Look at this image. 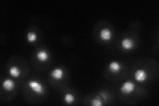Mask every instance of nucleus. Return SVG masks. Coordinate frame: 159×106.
<instances>
[{"instance_id":"nucleus-1","label":"nucleus","mask_w":159,"mask_h":106,"mask_svg":"<svg viewBox=\"0 0 159 106\" xmlns=\"http://www.w3.org/2000/svg\"><path fill=\"white\" fill-rule=\"evenodd\" d=\"M29 87L30 89L37 94H43L45 91L44 86L40 82L36 80H31L29 82Z\"/></svg>"},{"instance_id":"nucleus-2","label":"nucleus","mask_w":159,"mask_h":106,"mask_svg":"<svg viewBox=\"0 0 159 106\" xmlns=\"http://www.w3.org/2000/svg\"><path fill=\"white\" fill-rule=\"evenodd\" d=\"M135 85L133 82L131 81H127L121 87V91L125 94H129L132 93L135 90Z\"/></svg>"},{"instance_id":"nucleus-3","label":"nucleus","mask_w":159,"mask_h":106,"mask_svg":"<svg viewBox=\"0 0 159 106\" xmlns=\"http://www.w3.org/2000/svg\"><path fill=\"white\" fill-rule=\"evenodd\" d=\"M50 76L55 80H60L62 79L64 76V71L60 68H54V70L51 72Z\"/></svg>"},{"instance_id":"nucleus-4","label":"nucleus","mask_w":159,"mask_h":106,"mask_svg":"<svg viewBox=\"0 0 159 106\" xmlns=\"http://www.w3.org/2000/svg\"><path fill=\"white\" fill-rule=\"evenodd\" d=\"M147 74L144 70L139 69V70H136V72L135 73V80L139 82H144L147 80Z\"/></svg>"},{"instance_id":"nucleus-5","label":"nucleus","mask_w":159,"mask_h":106,"mask_svg":"<svg viewBox=\"0 0 159 106\" xmlns=\"http://www.w3.org/2000/svg\"><path fill=\"white\" fill-rule=\"evenodd\" d=\"M135 45L134 40L129 38H125L121 41V47L126 50H129L133 49Z\"/></svg>"},{"instance_id":"nucleus-6","label":"nucleus","mask_w":159,"mask_h":106,"mask_svg":"<svg viewBox=\"0 0 159 106\" xmlns=\"http://www.w3.org/2000/svg\"><path fill=\"white\" fill-rule=\"evenodd\" d=\"M100 37L103 40L108 41L112 38V32L109 29H103L100 33Z\"/></svg>"},{"instance_id":"nucleus-7","label":"nucleus","mask_w":159,"mask_h":106,"mask_svg":"<svg viewBox=\"0 0 159 106\" xmlns=\"http://www.w3.org/2000/svg\"><path fill=\"white\" fill-rule=\"evenodd\" d=\"M37 58L39 61L41 62H45L47 61L49 58V53L44 50H41L37 52Z\"/></svg>"},{"instance_id":"nucleus-8","label":"nucleus","mask_w":159,"mask_h":106,"mask_svg":"<svg viewBox=\"0 0 159 106\" xmlns=\"http://www.w3.org/2000/svg\"><path fill=\"white\" fill-rule=\"evenodd\" d=\"M3 88L7 91H12L15 87V83L11 79H7L3 82Z\"/></svg>"},{"instance_id":"nucleus-9","label":"nucleus","mask_w":159,"mask_h":106,"mask_svg":"<svg viewBox=\"0 0 159 106\" xmlns=\"http://www.w3.org/2000/svg\"><path fill=\"white\" fill-rule=\"evenodd\" d=\"M121 64L118 62H111L109 64V70L112 73H118L121 70Z\"/></svg>"},{"instance_id":"nucleus-10","label":"nucleus","mask_w":159,"mask_h":106,"mask_svg":"<svg viewBox=\"0 0 159 106\" xmlns=\"http://www.w3.org/2000/svg\"><path fill=\"white\" fill-rule=\"evenodd\" d=\"M9 74L14 78H17L21 74V70H19V68L15 66H12L9 68Z\"/></svg>"},{"instance_id":"nucleus-11","label":"nucleus","mask_w":159,"mask_h":106,"mask_svg":"<svg viewBox=\"0 0 159 106\" xmlns=\"http://www.w3.org/2000/svg\"><path fill=\"white\" fill-rule=\"evenodd\" d=\"M74 100H75V98H74V96L71 93H68L64 95V100L65 102L68 104H72L74 101Z\"/></svg>"},{"instance_id":"nucleus-12","label":"nucleus","mask_w":159,"mask_h":106,"mask_svg":"<svg viewBox=\"0 0 159 106\" xmlns=\"http://www.w3.org/2000/svg\"><path fill=\"white\" fill-rule=\"evenodd\" d=\"M27 38L29 42L34 43L37 39V36L35 33H33V32H30V33L27 34Z\"/></svg>"},{"instance_id":"nucleus-13","label":"nucleus","mask_w":159,"mask_h":106,"mask_svg":"<svg viewBox=\"0 0 159 106\" xmlns=\"http://www.w3.org/2000/svg\"><path fill=\"white\" fill-rule=\"evenodd\" d=\"M92 105L94 106H101L102 105V101L99 98H94L92 100Z\"/></svg>"},{"instance_id":"nucleus-14","label":"nucleus","mask_w":159,"mask_h":106,"mask_svg":"<svg viewBox=\"0 0 159 106\" xmlns=\"http://www.w3.org/2000/svg\"><path fill=\"white\" fill-rule=\"evenodd\" d=\"M101 97H102V98H104L105 100H107V98H106V97H105V94H101Z\"/></svg>"}]
</instances>
